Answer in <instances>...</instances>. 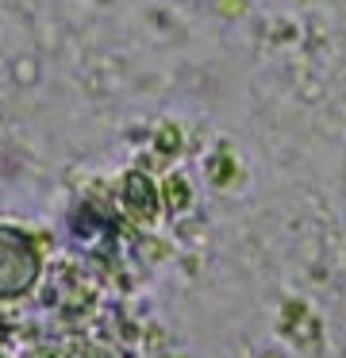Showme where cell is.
<instances>
[{"mask_svg":"<svg viewBox=\"0 0 346 358\" xmlns=\"http://www.w3.org/2000/svg\"><path fill=\"white\" fill-rule=\"evenodd\" d=\"M38 270V258L20 231L0 227V293H23Z\"/></svg>","mask_w":346,"mask_h":358,"instance_id":"6da1fadb","label":"cell"}]
</instances>
